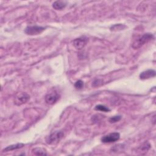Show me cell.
I'll use <instances>...</instances> for the list:
<instances>
[{
  "instance_id": "1",
  "label": "cell",
  "mask_w": 156,
  "mask_h": 156,
  "mask_svg": "<svg viewBox=\"0 0 156 156\" xmlns=\"http://www.w3.org/2000/svg\"><path fill=\"white\" fill-rule=\"evenodd\" d=\"M154 39V36L153 34L151 33H145L142 35L138 37L133 40L132 44V47L135 49H139L144 44Z\"/></svg>"
},
{
  "instance_id": "2",
  "label": "cell",
  "mask_w": 156,
  "mask_h": 156,
  "mask_svg": "<svg viewBox=\"0 0 156 156\" xmlns=\"http://www.w3.org/2000/svg\"><path fill=\"white\" fill-rule=\"evenodd\" d=\"M64 133L62 130H56L51 133L46 139V143L49 144L58 143L63 137Z\"/></svg>"
},
{
  "instance_id": "3",
  "label": "cell",
  "mask_w": 156,
  "mask_h": 156,
  "mask_svg": "<svg viewBox=\"0 0 156 156\" xmlns=\"http://www.w3.org/2000/svg\"><path fill=\"white\" fill-rule=\"evenodd\" d=\"M45 30V27L39 26H28L24 29V32L29 35H37L40 34Z\"/></svg>"
},
{
  "instance_id": "4",
  "label": "cell",
  "mask_w": 156,
  "mask_h": 156,
  "mask_svg": "<svg viewBox=\"0 0 156 156\" xmlns=\"http://www.w3.org/2000/svg\"><path fill=\"white\" fill-rule=\"evenodd\" d=\"M59 94L55 90H52L48 93L45 96V101L48 104H54L59 99Z\"/></svg>"
},
{
  "instance_id": "5",
  "label": "cell",
  "mask_w": 156,
  "mask_h": 156,
  "mask_svg": "<svg viewBox=\"0 0 156 156\" xmlns=\"http://www.w3.org/2000/svg\"><path fill=\"white\" fill-rule=\"evenodd\" d=\"M120 138V134L118 132H112L108 135L103 136L101 140L104 143H110L117 141Z\"/></svg>"
},
{
  "instance_id": "6",
  "label": "cell",
  "mask_w": 156,
  "mask_h": 156,
  "mask_svg": "<svg viewBox=\"0 0 156 156\" xmlns=\"http://www.w3.org/2000/svg\"><path fill=\"white\" fill-rule=\"evenodd\" d=\"M30 99V96L26 93H20L15 97L14 100V103L15 105L20 106L26 102H27Z\"/></svg>"
},
{
  "instance_id": "7",
  "label": "cell",
  "mask_w": 156,
  "mask_h": 156,
  "mask_svg": "<svg viewBox=\"0 0 156 156\" xmlns=\"http://www.w3.org/2000/svg\"><path fill=\"white\" fill-rule=\"evenodd\" d=\"M88 41V38L86 36H82L74 39L73 41V44L76 49H82L86 46Z\"/></svg>"
},
{
  "instance_id": "8",
  "label": "cell",
  "mask_w": 156,
  "mask_h": 156,
  "mask_svg": "<svg viewBox=\"0 0 156 156\" xmlns=\"http://www.w3.org/2000/svg\"><path fill=\"white\" fill-rule=\"evenodd\" d=\"M155 74H156V73L154 69H149L141 72L139 76L140 79L145 80V79H149L155 77Z\"/></svg>"
},
{
  "instance_id": "9",
  "label": "cell",
  "mask_w": 156,
  "mask_h": 156,
  "mask_svg": "<svg viewBox=\"0 0 156 156\" xmlns=\"http://www.w3.org/2000/svg\"><path fill=\"white\" fill-rule=\"evenodd\" d=\"M67 5V2L65 1H56L53 2L52 7L55 10H62Z\"/></svg>"
},
{
  "instance_id": "10",
  "label": "cell",
  "mask_w": 156,
  "mask_h": 156,
  "mask_svg": "<svg viewBox=\"0 0 156 156\" xmlns=\"http://www.w3.org/2000/svg\"><path fill=\"white\" fill-rule=\"evenodd\" d=\"M24 146V144L23 143H16L15 144H12L10 146H8L7 147H6L5 148H4L2 150V152H8V151H13V150H15V149H18L20 148L23 147Z\"/></svg>"
},
{
  "instance_id": "11",
  "label": "cell",
  "mask_w": 156,
  "mask_h": 156,
  "mask_svg": "<svg viewBox=\"0 0 156 156\" xmlns=\"http://www.w3.org/2000/svg\"><path fill=\"white\" fill-rule=\"evenodd\" d=\"M32 153L35 155H46V150L43 147H35L32 150Z\"/></svg>"
},
{
  "instance_id": "12",
  "label": "cell",
  "mask_w": 156,
  "mask_h": 156,
  "mask_svg": "<svg viewBox=\"0 0 156 156\" xmlns=\"http://www.w3.org/2000/svg\"><path fill=\"white\" fill-rule=\"evenodd\" d=\"M127 27L126 26H125L124 24H116L113 25L111 27H110V30L111 31H119V30H124V29H126Z\"/></svg>"
},
{
  "instance_id": "13",
  "label": "cell",
  "mask_w": 156,
  "mask_h": 156,
  "mask_svg": "<svg viewBox=\"0 0 156 156\" xmlns=\"http://www.w3.org/2000/svg\"><path fill=\"white\" fill-rule=\"evenodd\" d=\"M94 109L96 110H98V111H101V112H108L110 111V109L108 108L107 107L104 105H101V104H99L95 106Z\"/></svg>"
},
{
  "instance_id": "14",
  "label": "cell",
  "mask_w": 156,
  "mask_h": 156,
  "mask_svg": "<svg viewBox=\"0 0 156 156\" xmlns=\"http://www.w3.org/2000/svg\"><path fill=\"white\" fill-rule=\"evenodd\" d=\"M150 144L147 142L144 143L143 144H142L140 147H139V149L140 152H147L150 149Z\"/></svg>"
},
{
  "instance_id": "15",
  "label": "cell",
  "mask_w": 156,
  "mask_h": 156,
  "mask_svg": "<svg viewBox=\"0 0 156 156\" xmlns=\"http://www.w3.org/2000/svg\"><path fill=\"white\" fill-rule=\"evenodd\" d=\"M83 85H84V83L81 80H79L76 81V83H74V87L77 90L82 89L83 87Z\"/></svg>"
},
{
  "instance_id": "16",
  "label": "cell",
  "mask_w": 156,
  "mask_h": 156,
  "mask_svg": "<svg viewBox=\"0 0 156 156\" xmlns=\"http://www.w3.org/2000/svg\"><path fill=\"white\" fill-rule=\"evenodd\" d=\"M121 119V116H120V115L114 116L111 117L109 119V122H111V123H115V122H116L119 121Z\"/></svg>"
}]
</instances>
